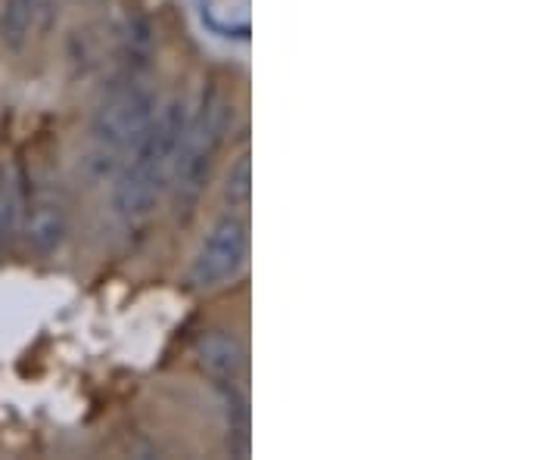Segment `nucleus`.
I'll return each mask as SVG.
<instances>
[{"instance_id":"39448f33","label":"nucleus","mask_w":560,"mask_h":460,"mask_svg":"<svg viewBox=\"0 0 560 460\" xmlns=\"http://www.w3.org/2000/svg\"><path fill=\"white\" fill-rule=\"evenodd\" d=\"M197 364L221 386H234L246 370V349L228 330H209L197 340Z\"/></svg>"},{"instance_id":"7ed1b4c3","label":"nucleus","mask_w":560,"mask_h":460,"mask_svg":"<svg viewBox=\"0 0 560 460\" xmlns=\"http://www.w3.org/2000/svg\"><path fill=\"white\" fill-rule=\"evenodd\" d=\"M153 116H156V94L147 84H125L103 103L91 121V134L109 165H116V156L138 143Z\"/></svg>"},{"instance_id":"6e6552de","label":"nucleus","mask_w":560,"mask_h":460,"mask_svg":"<svg viewBox=\"0 0 560 460\" xmlns=\"http://www.w3.org/2000/svg\"><path fill=\"white\" fill-rule=\"evenodd\" d=\"M221 197L237 212L249 209V202H253V156H249V150H243L241 156L231 162L224 184H221Z\"/></svg>"},{"instance_id":"f03ea898","label":"nucleus","mask_w":560,"mask_h":460,"mask_svg":"<svg viewBox=\"0 0 560 460\" xmlns=\"http://www.w3.org/2000/svg\"><path fill=\"white\" fill-rule=\"evenodd\" d=\"M234 121V103L224 94L212 91L209 101H202L194 119H187L184 134H180L178 153H175V205H178V219L190 221L197 212L202 190H206V178L212 172V162L219 156L221 143L231 131Z\"/></svg>"},{"instance_id":"423d86ee","label":"nucleus","mask_w":560,"mask_h":460,"mask_svg":"<svg viewBox=\"0 0 560 460\" xmlns=\"http://www.w3.org/2000/svg\"><path fill=\"white\" fill-rule=\"evenodd\" d=\"M66 231H69V221H66V209L62 202L54 197H35L32 209H28V219H25V237L28 246L40 252V256H50L57 252L66 240Z\"/></svg>"},{"instance_id":"20e7f679","label":"nucleus","mask_w":560,"mask_h":460,"mask_svg":"<svg viewBox=\"0 0 560 460\" xmlns=\"http://www.w3.org/2000/svg\"><path fill=\"white\" fill-rule=\"evenodd\" d=\"M246 252H249V227L237 212H228L209 227L206 240L190 261L187 281L200 290L221 286L224 281L237 278V271L246 264Z\"/></svg>"},{"instance_id":"f257e3e1","label":"nucleus","mask_w":560,"mask_h":460,"mask_svg":"<svg viewBox=\"0 0 560 460\" xmlns=\"http://www.w3.org/2000/svg\"><path fill=\"white\" fill-rule=\"evenodd\" d=\"M184 125H187V103L175 97L165 103L160 116H153L147 131L131 146V160L125 162L113 187V209L119 219L140 221L156 209L162 190L172 178Z\"/></svg>"},{"instance_id":"1a4fd4ad","label":"nucleus","mask_w":560,"mask_h":460,"mask_svg":"<svg viewBox=\"0 0 560 460\" xmlns=\"http://www.w3.org/2000/svg\"><path fill=\"white\" fill-rule=\"evenodd\" d=\"M22 215V197H20V184L16 178L0 168V237H13L16 227H20Z\"/></svg>"},{"instance_id":"0eeeda50","label":"nucleus","mask_w":560,"mask_h":460,"mask_svg":"<svg viewBox=\"0 0 560 460\" xmlns=\"http://www.w3.org/2000/svg\"><path fill=\"white\" fill-rule=\"evenodd\" d=\"M35 22V0H3L0 10V40L10 50H22L32 35Z\"/></svg>"}]
</instances>
